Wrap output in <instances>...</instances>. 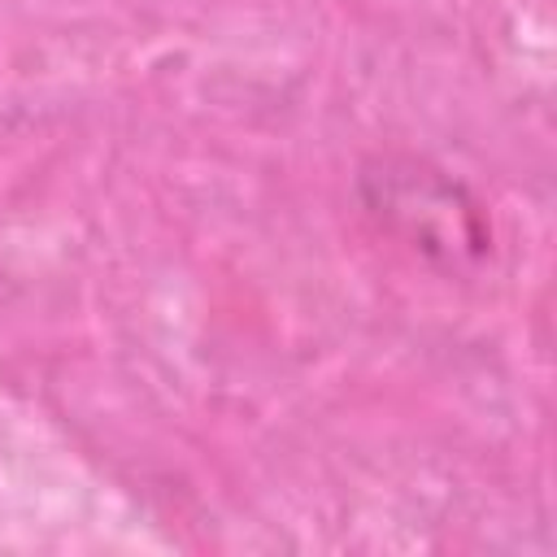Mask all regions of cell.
I'll list each match as a JSON object with an SVG mask.
<instances>
[{
    "label": "cell",
    "mask_w": 557,
    "mask_h": 557,
    "mask_svg": "<svg viewBox=\"0 0 557 557\" xmlns=\"http://www.w3.org/2000/svg\"><path fill=\"white\" fill-rule=\"evenodd\" d=\"M357 200L387 239L448 278L474 274L492 257V222L483 200L426 157H366L357 165Z\"/></svg>",
    "instance_id": "cell-1"
}]
</instances>
